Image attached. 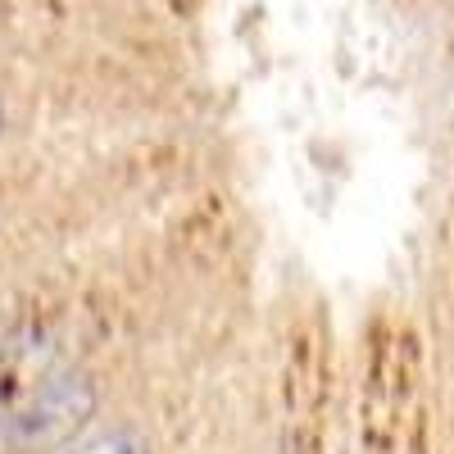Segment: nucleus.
Segmentation results:
<instances>
[{
    "mask_svg": "<svg viewBox=\"0 0 454 454\" xmlns=\"http://www.w3.org/2000/svg\"><path fill=\"white\" fill-rule=\"evenodd\" d=\"M59 454H150V441H145L137 427H109V432H100V436H87V441L64 445Z\"/></svg>",
    "mask_w": 454,
    "mask_h": 454,
    "instance_id": "nucleus-2",
    "label": "nucleus"
},
{
    "mask_svg": "<svg viewBox=\"0 0 454 454\" xmlns=\"http://www.w3.org/2000/svg\"><path fill=\"white\" fill-rule=\"evenodd\" d=\"M96 382L78 368L51 372L42 387H36L23 409L10 413V445L23 454H51L78 441V432L96 419Z\"/></svg>",
    "mask_w": 454,
    "mask_h": 454,
    "instance_id": "nucleus-1",
    "label": "nucleus"
},
{
    "mask_svg": "<svg viewBox=\"0 0 454 454\" xmlns=\"http://www.w3.org/2000/svg\"><path fill=\"white\" fill-rule=\"evenodd\" d=\"M0 123H5V114H0Z\"/></svg>",
    "mask_w": 454,
    "mask_h": 454,
    "instance_id": "nucleus-3",
    "label": "nucleus"
}]
</instances>
